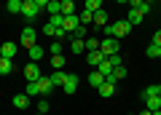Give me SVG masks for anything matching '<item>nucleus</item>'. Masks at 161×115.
<instances>
[{
    "mask_svg": "<svg viewBox=\"0 0 161 115\" xmlns=\"http://www.w3.org/2000/svg\"><path fill=\"white\" fill-rule=\"evenodd\" d=\"M35 38H38V35H35V29H32V27H24V29H22V43H24L27 48H32V46H35Z\"/></svg>",
    "mask_w": 161,
    "mask_h": 115,
    "instance_id": "obj_8",
    "label": "nucleus"
},
{
    "mask_svg": "<svg viewBox=\"0 0 161 115\" xmlns=\"http://www.w3.org/2000/svg\"><path fill=\"white\" fill-rule=\"evenodd\" d=\"M158 56H161V48H158Z\"/></svg>",
    "mask_w": 161,
    "mask_h": 115,
    "instance_id": "obj_46",
    "label": "nucleus"
},
{
    "mask_svg": "<svg viewBox=\"0 0 161 115\" xmlns=\"http://www.w3.org/2000/svg\"><path fill=\"white\" fill-rule=\"evenodd\" d=\"M158 48L161 46H153V43H150V46H148V56H158Z\"/></svg>",
    "mask_w": 161,
    "mask_h": 115,
    "instance_id": "obj_38",
    "label": "nucleus"
},
{
    "mask_svg": "<svg viewBox=\"0 0 161 115\" xmlns=\"http://www.w3.org/2000/svg\"><path fill=\"white\" fill-rule=\"evenodd\" d=\"M51 78V83L54 86H64V81H67V72H62V70H57L54 75H48Z\"/></svg>",
    "mask_w": 161,
    "mask_h": 115,
    "instance_id": "obj_17",
    "label": "nucleus"
},
{
    "mask_svg": "<svg viewBox=\"0 0 161 115\" xmlns=\"http://www.w3.org/2000/svg\"><path fill=\"white\" fill-rule=\"evenodd\" d=\"M110 27H113V38H126V35L132 32V24H129L126 19H118V22H113Z\"/></svg>",
    "mask_w": 161,
    "mask_h": 115,
    "instance_id": "obj_2",
    "label": "nucleus"
},
{
    "mask_svg": "<svg viewBox=\"0 0 161 115\" xmlns=\"http://www.w3.org/2000/svg\"><path fill=\"white\" fill-rule=\"evenodd\" d=\"M148 97H161V86H148L142 91V99H148Z\"/></svg>",
    "mask_w": 161,
    "mask_h": 115,
    "instance_id": "obj_24",
    "label": "nucleus"
},
{
    "mask_svg": "<svg viewBox=\"0 0 161 115\" xmlns=\"http://www.w3.org/2000/svg\"><path fill=\"white\" fill-rule=\"evenodd\" d=\"M108 59H110L113 67H121V64H124V56H121V54H113V56H108Z\"/></svg>",
    "mask_w": 161,
    "mask_h": 115,
    "instance_id": "obj_35",
    "label": "nucleus"
},
{
    "mask_svg": "<svg viewBox=\"0 0 161 115\" xmlns=\"http://www.w3.org/2000/svg\"><path fill=\"white\" fill-rule=\"evenodd\" d=\"M145 3H153V0H145Z\"/></svg>",
    "mask_w": 161,
    "mask_h": 115,
    "instance_id": "obj_45",
    "label": "nucleus"
},
{
    "mask_svg": "<svg viewBox=\"0 0 161 115\" xmlns=\"http://www.w3.org/2000/svg\"><path fill=\"white\" fill-rule=\"evenodd\" d=\"M32 3H35L38 8H46V6H48V0H32Z\"/></svg>",
    "mask_w": 161,
    "mask_h": 115,
    "instance_id": "obj_40",
    "label": "nucleus"
},
{
    "mask_svg": "<svg viewBox=\"0 0 161 115\" xmlns=\"http://www.w3.org/2000/svg\"><path fill=\"white\" fill-rule=\"evenodd\" d=\"M51 54H54V56L62 54V40H54V43H51Z\"/></svg>",
    "mask_w": 161,
    "mask_h": 115,
    "instance_id": "obj_36",
    "label": "nucleus"
},
{
    "mask_svg": "<svg viewBox=\"0 0 161 115\" xmlns=\"http://www.w3.org/2000/svg\"><path fill=\"white\" fill-rule=\"evenodd\" d=\"M124 78H126V67L121 64V67H113V72H110L108 78H105V81H113V83H118V81H124Z\"/></svg>",
    "mask_w": 161,
    "mask_h": 115,
    "instance_id": "obj_9",
    "label": "nucleus"
},
{
    "mask_svg": "<svg viewBox=\"0 0 161 115\" xmlns=\"http://www.w3.org/2000/svg\"><path fill=\"white\" fill-rule=\"evenodd\" d=\"M99 51H102L105 56L118 54V38H102V40H99Z\"/></svg>",
    "mask_w": 161,
    "mask_h": 115,
    "instance_id": "obj_1",
    "label": "nucleus"
},
{
    "mask_svg": "<svg viewBox=\"0 0 161 115\" xmlns=\"http://www.w3.org/2000/svg\"><path fill=\"white\" fill-rule=\"evenodd\" d=\"M86 81H89V86H94V88H99V86H102V81H105V78H102V72H99V70H94V72L89 75Z\"/></svg>",
    "mask_w": 161,
    "mask_h": 115,
    "instance_id": "obj_16",
    "label": "nucleus"
},
{
    "mask_svg": "<svg viewBox=\"0 0 161 115\" xmlns=\"http://www.w3.org/2000/svg\"><path fill=\"white\" fill-rule=\"evenodd\" d=\"M27 104H30V97H27V94H16V97H14V107L24 110Z\"/></svg>",
    "mask_w": 161,
    "mask_h": 115,
    "instance_id": "obj_19",
    "label": "nucleus"
},
{
    "mask_svg": "<svg viewBox=\"0 0 161 115\" xmlns=\"http://www.w3.org/2000/svg\"><path fill=\"white\" fill-rule=\"evenodd\" d=\"M99 8H102V0H86V11H99Z\"/></svg>",
    "mask_w": 161,
    "mask_h": 115,
    "instance_id": "obj_29",
    "label": "nucleus"
},
{
    "mask_svg": "<svg viewBox=\"0 0 161 115\" xmlns=\"http://www.w3.org/2000/svg\"><path fill=\"white\" fill-rule=\"evenodd\" d=\"M46 11H48V16H54V13H62V11H59V0H48Z\"/></svg>",
    "mask_w": 161,
    "mask_h": 115,
    "instance_id": "obj_28",
    "label": "nucleus"
},
{
    "mask_svg": "<svg viewBox=\"0 0 161 115\" xmlns=\"http://www.w3.org/2000/svg\"><path fill=\"white\" fill-rule=\"evenodd\" d=\"M14 70V59H0V75H11Z\"/></svg>",
    "mask_w": 161,
    "mask_h": 115,
    "instance_id": "obj_22",
    "label": "nucleus"
},
{
    "mask_svg": "<svg viewBox=\"0 0 161 115\" xmlns=\"http://www.w3.org/2000/svg\"><path fill=\"white\" fill-rule=\"evenodd\" d=\"M153 115H161V110H153Z\"/></svg>",
    "mask_w": 161,
    "mask_h": 115,
    "instance_id": "obj_43",
    "label": "nucleus"
},
{
    "mask_svg": "<svg viewBox=\"0 0 161 115\" xmlns=\"http://www.w3.org/2000/svg\"><path fill=\"white\" fill-rule=\"evenodd\" d=\"M24 94H27V97H40V94H38V83H35V81H27V88H24Z\"/></svg>",
    "mask_w": 161,
    "mask_h": 115,
    "instance_id": "obj_26",
    "label": "nucleus"
},
{
    "mask_svg": "<svg viewBox=\"0 0 161 115\" xmlns=\"http://www.w3.org/2000/svg\"><path fill=\"white\" fill-rule=\"evenodd\" d=\"M30 59H32V62H40V59H43V48H40L38 43L30 48Z\"/></svg>",
    "mask_w": 161,
    "mask_h": 115,
    "instance_id": "obj_23",
    "label": "nucleus"
},
{
    "mask_svg": "<svg viewBox=\"0 0 161 115\" xmlns=\"http://www.w3.org/2000/svg\"><path fill=\"white\" fill-rule=\"evenodd\" d=\"M142 19H145V13L140 11V8H129V16H126V22L132 24V27H134V24H140Z\"/></svg>",
    "mask_w": 161,
    "mask_h": 115,
    "instance_id": "obj_10",
    "label": "nucleus"
},
{
    "mask_svg": "<svg viewBox=\"0 0 161 115\" xmlns=\"http://www.w3.org/2000/svg\"><path fill=\"white\" fill-rule=\"evenodd\" d=\"M102 59H105V54L99 51V48H97V51H86V62L92 64V67H97V64L102 62Z\"/></svg>",
    "mask_w": 161,
    "mask_h": 115,
    "instance_id": "obj_12",
    "label": "nucleus"
},
{
    "mask_svg": "<svg viewBox=\"0 0 161 115\" xmlns=\"http://www.w3.org/2000/svg\"><path fill=\"white\" fill-rule=\"evenodd\" d=\"M0 54H3V59H14L16 56V43H3L0 46Z\"/></svg>",
    "mask_w": 161,
    "mask_h": 115,
    "instance_id": "obj_13",
    "label": "nucleus"
},
{
    "mask_svg": "<svg viewBox=\"0 0 161 115\" xmlns=\"http://www.w3.org/2000/svg\"><path fill=\"white\" fill-rule=\"evenodd\" d=\"M78 24H80L78 13H70V16H64V22H62V29H64V32H67V35H73Z\"/></svg>",
    "mask_w": 161,
    "mask_h": 115,
    "instance_id": "obj_4",
    "label": "nucleus"
},
{
    "mask_svg": "<svg viewBox=\"0 0 161 115\" xmlns=\"http://www.w3.org/2000/svg\"><path fill=\"white\" fill-rule=\"evenodd\" d=\"M73 3H78V0H73Z\"/></svg>",
    "mask_w": 161,
    "mask_h": 115,
    "instance_id": "obj_48",
    "label": "nucleus"
},
{
    "mask_svg": "<svg viewBox=\"0 0 161 115\" xmlns=\"http://www.w3.org/2000/svg\"><path fill=\"white\" fill-rule=\"evenodd\" d=\"M24 78H27V81H38V78H40V64L38 62H30L27 67H24Z\"/></svg>",
    "mask_w": 161,
    "mask_h": 115,
    "instance_id": "obj_7",
    "label": "nucleus"
},
{
    "mask_svg": "<svg viewBox=\"0 0 161 115\" xmlns=\"http://www.w3.org/2000/svg\"><path fill=\"white\" fill-rule=\"evenodd\" d=\"M35 83H38V94H40V97H48V94H51V88H54L51 78H43V75H40Z\"/></svg>",
    "mask_w": 161,
    "mask_h": 115,
    "instance_id": "obj_5",
    "label": "nucleus"
},
{
    "mask_svg": "<svg viewBox=\"0 0 161 115\" xmlns=\"http://www.w3.org/2000/svg\"><path fill=\"white\" fill-rule=\"evenodd\" d=\"M115 3H118V6H124V3H129V0H115Z\"/></svg>",
    "mask_w": 161,
    "mask_h": 115,
    "instance_id": "obj_42",
    "label": "nucleus"
},
{
    "mask_svg": "<svg viewBox=\"0 0 161 115\" xmlns=\"http://www.w3.org/2000/svg\"><path fill=\"white\" fill-rule=\"evenodd\" d=\"M0 59H3V54H0Z\"/></svg>",
    "mask_w": 161,
    "mask_h": 115,
    "instance_id": "obj_47",
    "label": "nucleus"
},
{
    "mask_svg": "<svg viewBox=\"0 0 161 115\" xmlns=\"http://www.w3.org/2000/svg\"><path fill=\"white\" fill-rule=\"evenodd\" d=\"M48 107H51V102H38V112H48Z\"/></svg>",
    "mask_w": 161,
    "mask_h": 115,
    "instance_id": "obj_37",
    "label": "nucleus"
},
{
    "mask_svg": "<svg viewBox=\"0 0 161 115\" xmlns=\"http://www.w3.org/2000/svg\"><path fill=\"white\" fill-rule=\"evenodd\" d=\"M62 22H64L62 13H54V16H48V24H54V27H62Z\"/></svg>",
    "mask_w": 161,
    "mask_h": 115,
    "instance_id": "obj_31",
    "label": "nucleus"
},
{
    "mask_svg": "<svg viewBox=\"0 0 161 115\" xmlns=\"http://www.w3.org/2000/svg\"><path fill=\"white\" fill-rule=\"evenodd\" d=\"M70 48H73V54H83V51H86V43H83V40H73Z\"/></svg>",
    "mask_w": 161,
    "mask_h": 115,
    "instance_id": "obj_30",
    "label": "nucleus"
},
{
    "mask_svg": "<svg viewBox=\"0 0 161 115\" xmlns=\"http://www.w3.org/2000/svg\"><path fill=\"white\" fill-rule=\"evenodd\" d=\"M145 107L148 110H158L161 107V97H148L145 99Z\"/></svg>",
    "mask_w": 161,
    "mask_h": 115,
    "instance_id": "obj_25",
    "label": "nucleus"
},
{
    "mask_svg": "<svg viewBox=\"0 0 161 115\" xmlns=\"http://www.w3.org/2000/svg\"><path fill=\"white\" fill-rule=\"evenodd\" d=\"M97 91H99V97H113L115 94V83L113 81H102V86H99Z\"/></svg>",
    "mask_w": 161,
    "mask_h": 115,
    "instance_id": "obj_11",
    "label": "nucleus"
},
{
    "mask_svg": "<svg viewBox=\"0 0 161 115\" xmlns=\"http://www.w3.org/2000/svg\"><path fill=\"white\" fill-rule=\"evenodd\" d=\"M59 11H62V16H70V13H75V3L73 0H59Z\"/></svg>",
    "mask_w": 161,
    "mask_h": 115,
    "instance_id": "obj_14",
    "label": "nucleus"
},
{
    "mask_svg": "<svg viewBox=\"0 0 161 115\" xmlns=\"http://www.w3.org/2000/svg\"><path fill=\"white\" fill-rule=\"evenodd\" d=\"M129 8H140L142 13L150 11V3H145V0H129Z\"/></svg>",
    "mask_w": 161,
    "mask_h": 115,
    "instance_id": "obj_21",
    "label": "nucleus"
},
{
    "mask_svg": "<svg viewBox=\"0 0 161 115\" xmlns=\"http://www.w3.org/2000/svg\"><path fill=\"white\" fill-rule=\"evenodd\" d=\"M78 81H80V78H78V75H75V72H67V81H64V94H75V91H78Z\"/></svg>",
    "mask_w": 161,
    "mask_h": 115,
    "instance_id": "obj_6",
    "label": "nucleus"
},
{
    "mask_svg": "<svg viewBox=\"0 0 161 115\" xmlns=\"http://www.w3.org/2000/svg\"><path fill=\"white\" fill-rule=\"evenodd\" d=\"M140 115H153V110H142V112H140Z\"/></svg>",
    "mask_w": 161,
    "mask_h": 115,
    "instance_id": "obj_41",
    "label": "nucleus"
},
{
    "mask_svg": "<svg viewBox=\"0 0 161 115\" xmlns=\"http://www.w3.org/2000/svg\"><path fill=\"white\" fill-rule=\"evenodd\" d=\"M78 19H80V24H89V22H94V13H92V11H86V8H83V11L78 13Z\"/></svg>",
    "mask_w": 161,
    "mask_h": 115,
    "instance_id": "obj_27",
    "label": "nucleus"
},
{
    "mask_svg": "<svg viewBox=\"0 0 161 115\" xmlns=\"http://www.w3.org/2000/svg\"><path fill=\"white\" fill-rule=\"evenodd\" d=\"M94 70H99V72H102V78H108V75L113 72V64H110V59L105 56V59H102V62H99V64H97Z\"/></svg>",
    "mask_w": 161,
    "mask_h": 115,
    "instance_id": "obj_15",
    "label": "nucleus"
},
{
    "mask_svg": "<svg viewBox=\"0 0 161 115\" xmlns=\"http://www.w3.org/2000/svg\"><path fill=\"white\" fill-rule=\"evenodd\" d=\"M38 11H40V8L35 6L32 0H22V16L27 19V22H32V19L38 16Z\"/></svg>",
    "mask_w": 161,
    "mask_h": 115,
    "instance_id": "obj_3",
    "label": "nucleus"
},
{
    "mask_svg": "<svg viewBox=\"0 0 161 115\" xmlns=\"http://www.w3.org/2000/svg\"><path fill=\"white\" fill-rule=\"evenodd\" d=\"M153 46H161V29H158V32L153 35Z\"/></svg>",
    "mask_w": 161,
    "mask_h": 115,
    "instance_id": "obj_39",
    "label": "nucleus"
},
{
    "mask_svg": "<svg viewBox=\"0 0 161 115\" xmlns=\"http://www.w3.org/2000/svg\"><path fill=\"white\" fill-rule=\"evenodd\" d=\"M94 24H97V27H105V24H108V13H105V8L94 11Z\"/></svg>",
    "mask_w": 161,
    "mask_h": 115,
    "instance_id": "obj_18",
    "label": "nucleus"
},
{
    "mask_svg": "<svg viewBox=\"0 0 161 115\" xmlns=\"http://www.w3.org/2000/svg\"><path fill=\"white\" fill-rule=\"evenodd\" d=\"M51 64H54V70H62L64 67V56H62V54H57V56L51 59Z\"/></svg>",
    "mask_w": 161,
    "mask_h": 115,
    "instance_id": "obj_34",
    "label": "nucleus"
},
{
    "mask_svg": "<svg viewBox=\"0 0 161 115\" xmlns=\"http://www.w3.org/2000/svg\"><path fill=\"white\" fill-rule=\"evenodd\" d=\"M6 11L8 13H22V0H8V3H6Z\"/></svg>",
    "mask_w": 161,
    "mask_h": 115,
    "instance_id": "obj_20",
    "label": "nucleus"
},
{
    "mask_svg": "<svg viewBox=\"0 0 161 115\" xmlns=\"http://www.w3.org/2000/svg\"><path fill=\"white\" fill-rule=\"evenodd\" d=\"M83 43H86V51H97V48H99V40H97V38H89V40H83Z\"/></svg>",
    "mask_w": 161,
    "mask_h": 115,
    "instance_id": "obj_33",
    "label": "nucleus"
},
{
    "mask_svg": "<svg viewBox=\"0 0 161 115\" xmlns=\"http://www.w3.org/2000/svg\"><path fill=\"white\" fill-rule=\"evenodd\" d=\"M35 115H46V112H35Z\"/></svg>",
    "mask_w": 161,
    "mask_h": 115,
    "instance_id": "obj_44",
    "label": "nucleus"
},
{
    "mask_svg": "<svg viewBox=\"0 0 161 115\" xmlns=\"http://www.w3.org/2000/svg\"><path fill=\"white\" fill-rule=\"evenodd\" d=\"M57 29H59V27H54V24H48V22L43 24V35H48V38H54V35H57Z\"/></svg>",
    "mask_w": 161,
    "mask_h": 115,
    "instance_id": "obj_32",
    "label": "nucleus"
}]
</instances>
